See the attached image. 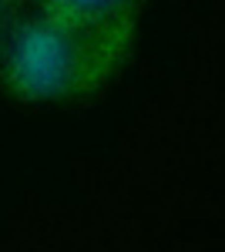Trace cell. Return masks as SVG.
<instances>
[{
    "instance_id": "1",
    "label": "cell",
    "mask_w": 225,
    "mask_h": 252,
    "mask_svg": "<svg viewBox=\"0 0 225 252\" xmlns=\"http://www.w3.org/2000/svg\"><path fill=\"white\" fill-rule=\"evenodd\" d=\"M138 14L84 17L44 7L0 47V84L17 101H77L125 67Z\"/></svg>"
},
{
    "instance_id": "2",
    "label": "cell",
    "mask_w": 225,
    "mask_h": 252,
    "mask_svg": "<svg viewBox=\"0 0 225 252\" xmlns=\"http://www.w3.org/2000/svg\"><path fill=\"white\" fill-rule=\"evenodd\" d=\"M40 3L84 17H121V14H138L145 0H40Z\"/></svg>"
},
{
    "instance_id": "3",
    "label": "cell",
    "mask_w": 225,
    "mask_h": 252,
    "mask_svg": "<svg viewBox=\"0 0 225 252\" xmlns=\"http://www.w3.org/2000/svg\"><path fill=\"white\" fill-rule=\"evenodd\" d=\"M17 14H20V0H0V47L7 44L10 31L17 27Z\"/></svg>"
}]
</instances>
